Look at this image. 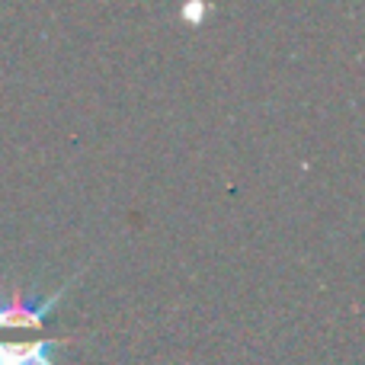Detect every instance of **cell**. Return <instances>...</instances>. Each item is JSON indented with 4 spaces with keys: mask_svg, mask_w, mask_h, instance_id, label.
Instances as JSON below:
<instances>
[{
    "mask_svg": "<svg viewBox=\"0 0 365 365\" xmlns=\"http://www.w3.org/2000/svg\"><path fill=\"white\" fill-rule=\"evenodd\" d=\"M81 276V272H77ZM77 276L71 282H64L58 292H51L45 302H23V298H13L10 304H0V330H42L48 311L61 302V295L77 282Z\"/></svg>",
    "mask_w": 365,
    "mask_h": 365,
    "instance_id": "cell-1",
    "label": "cell"
},
{
    "mask_svg": "<svg viewBox=\"0 0 365 365\" xmlns=\"http://www.w3.org/2000/svg\"><path fill=\"white\" fill-rule=\"evenodd\" d=\"M71 340H26V343H4L0 340V365H55L51 353Z\"/></svg>",
    "mask_w": 365,
    "mask_h": 365,
    "instance_id": "cell-2",
    "label": "cell"
}]
</instances>
